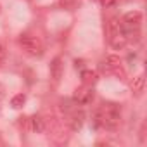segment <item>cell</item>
I'll return each mask as SVG.
<instances>
[{"mask_svg": "<svg viewBox=\"0 0 147 147\" xmlns=\"http://www.w3.org/2000/svg\"><path fill=\"white\" fill-rule=\"evenodd\" d=\"M95 125L106 130H116L121 123V109L116 102H102L94 113Z\"/></svg>", "mask_w": 147, "mask_h": 147, "instance_id": "obj_1", "label": "cell"}, {"mask_svg": "<svg viewBox=\"0 0 147 147\" xmlns=\"http://www.w3.org/2000/svg\"><path fill=\"white\" fill-rule=\"evenodd\" d=\"M121 28L126 36V40L137 42L140 38V28H142V12L138 11H130L121 18Z\"/></svg>", "mask_w": 147, "mask_h": 147, "instance_id": "obj_2", "label": "cell"}, {"mask_svg": "<svg viewBox=\"0 0 147 147\" xmlns=\"http://www.w3.org/2000/svg\"><path fill=\"white\" fill-rule=\"evenodd\" d=\"M19 45H21V49H23L28 55L40 57V55L43 54V45H42V42H40L36 36L21 35V36H19Z\"/></svg>", "mask_w": 147, "mask_h": 147, "instance_id": "obj_3", "label": "cell"}, {"mask_svg": "<svg viewBox=\"0 0 147 147\" xmlns=\"http://www.w3.org/2000/svg\"><path fill=\"white\" fill-rule=\"evenodd\" d=\"M19 126L31 133H43L47 130V123L42 116H21Z\"/></svg>", "mask_w": 147, "mask_h": 147, "instance_id": "obj_4", "label": "cell"}, {"mask_svg": "<svg viewBox=\"0 0 147 147\" xmlns=\"http://www.w3.org/2000/svg\"><path fill=\"white\" fill-rule=\"evenodd\" d=\"M104 69L107 73H111V75H114V76L125 78V69H123L121 59L118 55H107L106 61H104Z\"/></svg>", "mask_w": 147, "mask_h": 147, "instance_id": "obj_5", "label": "cell"}, {"mask_svg": "<svg viewBox=\"0 0 147 147\" xmlns=\"http://www.w3.org/2000/svg\"><path fill=\"white\" fill-rule=\"evenodd\" d=\"M73 100L78 106H87L94 100V92H92V87H85L82 85L80 88L75 90V95H73Z\"/></svg>", "mask_w": 147, "mask_h": 147, "instance_id": "obj_6", "label": "cell"}, {"mask_svg": "<svg viewBox=\"0 0 147 147\" xmlns=\"http://www.w3.org/2000/svg\"><path fill=\"white\" fill-rule=\"evenodd\" d=\"M62 75H64V61H62V57H54L52 59V62H50V76H52V80L57 83L61 78H62Z\"/></svg>", "mask_w": 147, "mask_h": 147, "instance_id": "obj_7", "label": "cell"}, {"mask_svg": "<svg viewBox=\"0 0 147 147\" xmlns=\"http://www.w3.org/2000/svg\"><path fill=\"white\" fill-rule=\"evenodd\" d=\"M99 82V75L94 69H83L82 71V85L85 87H94Z\"/></svg>", "mask_w": 147, "mask_h": 147, "instance_id": "obj_8", "label": "cell"}, {"mask_svg": "<svg viewBox=\"0 0 147 147\" xmlns=\"http://www.w3.org/2000/svg\"><path fill=\"white\" fill-rule=\"evenodd\" d=\"M109 43H111V47H113V49H116V50L125 49V45L128 43V40H126V36H125V33H123V30H121V31H118V33H114V35H111V36H109Z\"/></svg>", "mask_w": 147, "mask_h": 147, "instance_id": "obj_9", "label": "cell"}, {"mask_svg": "<svg viewBox=\"0 0 147 147\" xmlns=\"http://www.w3.org/2000/svg\"><path fill=\"white\" fill-rule=\"evenodd\" d=\"M83 119H85V114L82 113V111H73L71 114H69V126H71V130H80L82 126H83Z\"/></svg>", "mask_w": 147, "mask_h": 147, "instance_id": "obj_10", "label": "cell"}, {"mask_svg": "<svg viewBox=\"0 0 147 147\" xmlns=\"http://www.w3.org/2000/svg\"><path fill=\"white\" fill-rule=\"evenodd\" d=\"M144 87H145V78H144V75L135 76V78L131 80V83H130V88H131V92H133L135 95H140V94L144 92Z\"/></svg>", "mask_w": 147, "mask_h": 147, "instance_id": "obj_11", "label": "cell"}, {"mask_svg": "<svg viewBox=\"0 0 147 147\" xmlns=\"http://www.w3.org/2000/svg\"><path fill=\"white\" fill-rule=\"evenodd\" d=\"M26 104V95L24 94H16L12 99H11V106L14 107V109H19V107H23Z\"/></svg>", "mask_w": 147, "mask_h": 147, "instance_id": "obj_12", "label": "cell"}, {"mask_svg": "<svg viewBox=\"0 0 147 147\" xmlns=\"http://www.w3.org/2000/svg\"><path fill=\"white\" fill-rule=\"evenodd\" d=\"M99 2H100V5H102V7L109 9V7H114V5H116L118 0H99Z\"/></svg>", "mask_w": 147, "mask_h": 147, "instance_id": "obj_13", "label": "cell"}, {"mask_svg": "<svg viewBox=\"0 0 147 147\" xmlns=\"http://www.w3.org/2000/svg\"><path fill=\"white\" fill-rule=\"evenodd\" d=\"M73 4H75V0H61V5H62L64 9H71Z\"/></svg>", "mask_w": 147, "mask_h": 147, "instance_id": "obj_14", "label": "cell"}, {"mask_svg": "<svg viewBox=\"0 0 147 147\" xmlns=\"http://www.w3.org/2000/svg\"><path fill=\"white\" fill-rule=\"evenodd\" d=\"M4 61H5V50H4V47H2V45H0V67H2Z\"/></svg>", "mask_w": 147, "mask_h": 147, "instance_id": "obj_15", "label": "cell"}, {"mask_svg": "<svg viewBox=\"0 0 147 147\" xmlns=\"http://www.w3.org/2000/svg\"><path fill=\"white\" fill-rule=\"evenodd\" d=\"M4 95H5V87H4V83H0V99Z\"/></svg>", "mask_w": 147, "mask_h": 147, "instance_id": "obj_16", "label": "cell"}, {"mask_svg": "<svg viewBox=\"0 0 147 147\" xmlns=\"http://www.w3.org/2000/svg\"><path fill=\"white\" fill-rule=\"evenodd\" d=\"M121 2H130V0H121Z\"/></svg>", "mask_w": 147, "mask_h": 147, "instance_id": "obj_17", "label": "cell"}]
</instances>
